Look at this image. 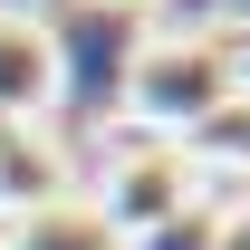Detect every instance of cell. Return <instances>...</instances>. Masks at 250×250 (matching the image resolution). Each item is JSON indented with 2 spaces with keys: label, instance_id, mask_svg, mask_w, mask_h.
Wrapping results in <instances>:
<instances>
[{
  "label": "cell",
  "instance_id": "cell-8",
  "mask_svg": "<svg viewBox=\"0 0 250 250\" xmlns=\"http://www.w3.org/2000/svg\"><path fill=\"white\" fill-rule=\"evenodd\" d=\"M87 10H116V20H154V10H173V0H87Z\"/></svg>",
  "mask_w": 250,
  "mask_h": 250
},
{
  "label": "cell",
  "instance_id": "cell-3",
  "mask_svg": "<svg viewBox=\"0 0 250 250\" xmlns=\"http://www.w3.org/2000/svg\"><path fill=\"white\" fill-rule=\"evenodd\" d=\"M67 96V48L39 10H0V116L10 125H39L48 106Z\"/></svg>",
  "mask_w": 250,
  "mask_h": 250
},
{
  "label": "cell",
  "instance_id": "cell-4",
  "mask_svg": "<svg viewBox=\"0 0 250 250\" xmlns=\"http://www.w3.org/2000/svg\"><path fill=\"white\" fill-rule=\"evenodd\" d=\"M67 154H58V135L48 125H10L0 116V231L20 212H39V202H67Z\"/></svg>",
  "mask_w": 250,
  "mask_h": 250
},
{
  "label": "cell",
  "instance_id": "cell-6",
  "mask_svg": "<svg viewBox=\"0 0 250 250\" xmlns=\"http://www.w3.org/2000/svg\"><path fill=\"white\" fill-rule=\"evenodd\" d=\"M212 231H221V192H212V202H192V212H173L154 241H135V250H212Z\"/></svg>",
  "mask_w": 250,
  "mask_h": 250
},
{
  "label": "cell",
  "instance_id": "cell-5",
  "mask_svg": "<svg viewBox=\"0 0 250 250\" xmlns=\"http://www.w3.org/2000/svg\"><path fill=\"white\" fill-rule=\"evenodd\" d=\"M0 250H125V241L106 231V212H96L87 192H67V202H39V212H20L10 231H0Z\"/></svg>",
  "mask_w": 250,
  "mask_h": 250
},
{
  "label": "cell",
  "instance_id": "cell-1",
  "mask_svg": "<svg viewBox=\"0 0 250 250\" xmlns=\"http://www.w3.org/2000/svg\"><path fill=\"white\" fill-rule=\"evenodd\" d=\"M250 106V29H154L135 39V58H125V116L164 135V145H192L202 154V135L231 125Z\"/></svg>",
  "mask_w": 250,
  "mask_h": 250
},
{
  "label": "cell",
  "instance_id": "cell-2",
  "mask_svg": "<svg viewBox=\"0 0 250 250\" xmlns=\"http://www.w3.org/2000/svg\"><path fill=\"white\" fill-rule=\"evenodd\" d=\"M87 202L106 212V231L135 250V241H154L173 212L212 202V164L192 154V145H164V135H116L106 164H96V183H87Z\"/></svg>",
  "mask_w": 250,
  "mask_h": 250
},
{
  "label": "cell",
  "instance_id": "cell-7",
  "mask_svg": "<svg viewBox=\"0 0 250 250\" xmlns=\"http://www.w3.org/2000/svg\"><path fill=\"white\" fill-rule=\"evenodd\" d=\"M212 250H250V202H221V231H212Z\"/></svg>",
  "mask_w": 250,
  "mask_h": 250
}]
</instances>
